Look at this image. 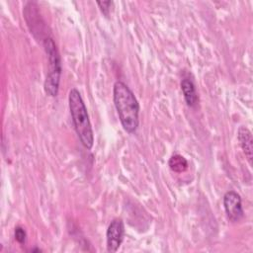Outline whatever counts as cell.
Here are the masks:
<instances>
[{
	"label": "cell",
	"mask_w": 253,
	"mask_h": 253,
	"mask_svg": "<svg viewBox=\"0 0 253 253\" xmlns=\"http://www.w3.org/2000/svg\"><path fill=\"white\" fill-rule=\"evenodd\" d=\"M113 99L124 129L128 133L134 132L139 124V105L132 91L124 82L117 81L114 85Z\"/></svg>",
	"instance_id": "cell-1"
},
{
	"label": "cell",
	"mask_w": 253,
	"mask_h": 253,
	"mask_svg": "<svg viewBox=\"0 0 253 253\" xmlns=\"http://www.w3.org/2000/svg\"><path fill=\"white\" fill-rule=\"evenodd\" d=\"M68 102L72 122L77 135L83 146L87 149H91L94 143L93 129L84 101L76 88H72L69 91Z\"/></svg>",
	"instance_id": "cell-2"
},
{
	"label": "cell",
	"mask_w": 253,
	"mask_h": 253,
	"mask_svg": "<svg viewBox=\"0 0 253 253\" xmlns=\"http://www.w3.org/2000/svg\"><path fill=\"white\" fill-rule=\"evenodd\" d=\"M43 46L48 56V62H49V72L46 74L43 88H44V92L48 96L55 97L58 93L60 75H61L60 57L56 49V45L50 37H47L43 40Z\"/></svg>",
	"instance_id": "cell-3"
},
{
	"label": "cell",
	"mask_w": 253,
	"mask_h": 253,
	"mask_svg": "<svg viewBox=\"0 0 253 253\" xmlns=\"http://www.w3.org/2000/svg\"><path fill=\"white\" fill-rule=\"evenodd\" d=\"M223 208L229 220L239 221L243 215V208L240 196L235 191H227L223 196Z\"/></svg>",
	"instance_id": "cell-4"
},
{
	"label": "cell",
	"mask_w": 253,
	"mask_h": 253,
	"mask_svg": "<svg viewBox=\"0 0 253 253\" xmlns=\"http://www.w3.org/2000/svg\"><path fill=\"white\" fill-rule=\"evenodd\" d=\"M125 234V225L121 218L113 219L107 229V250L109 252H116L124 239Z\"/></svg>",
	"instance_id": "cell-5"
},
{
	"label": "cell",
	"mask_w": 253,
	"mask_h": 253,
	"mask_svg": "<svg viewBox=\"0 0 253 253\" xmlns=\"http://www.w3.org/2000/svg\"><path fill=\"white\" fill-rule=\"evenodd\" d=\"M237 137L239 144L249 162L252 165V158H253V138L251 131L244 126H241L238 128Z\"/></svg>",
	"instance_id": "cell-6"
},
{
	"label": "cell",
	"mask_w": 253,
	"mask_h": 253,
	"mask_svg": "<svg viewBox=\"0 0 253 253\" xmlns=\"http://www.w3.org/2000/svg\"><path fill=\"white\" fill-rule=\"evenodd\" d=\"M181 89L183 92L184 99L189 107H195L199 101V97L196 92L193 81L189 78H184L181 81Z\"/></svg>",
	"instance_id": "cell-7"
},
{
	"label": "cell",
	"mask_w": 253,
	"mask_h": 253,
	"mask_svg": "<svg viewBox=\"0 0 253 253\" xmlns=\"http://www.w3.org/2000/svg\"><path fill=\"white\" fill-rule=\"evenodd\" d=\"M168 164L170 169L176 173H182L188 168V162L186 158L180 154L172 155L168 161Z\"/></svg>",
	"instance_id": "cell-8"
},
{
	"label": "cell",
	"mask_w": 253,
	"mask_h": 253,
	"mask_svg": "<svg viewBox=\"0 0 253 253\" xmlns=\"http://www.w3.org/2000/svg\"><path fill=\"white\" fill-rule=\"evenodd\" d=\"M14 235H15V239L20 243V244H24L26 241V237H27V233L25 231V229L18 225L15 227V231H14Z\"/></svg>",
	"instance_id": "cell-9"
},
{
	"label": "cell",
	"mask_w": 253,
	"mask_h": 253,
	"mask_svg": "<svg viewBox=\"0 0 253 253\" xmlns=\"http://www.w3.org/2000/svg\"><path fill=\"white\" fill-rule=\"evenodd\" d=\"M97 5L100 7L102 13L106 16L109 15L110 13V8L111 6L113 5V2L112 1H97Z\"/></svg>",
	"instance_id": "cell-10"
}]
</instances>
